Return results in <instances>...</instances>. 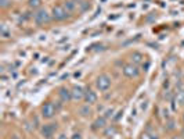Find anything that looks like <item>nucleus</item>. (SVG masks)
<instances>
[{"instance_id":"obj_1","label":"nucleus","mask_w":184,"mask_h":139,"mask_svg":"<svg viewBox=\"0 0 184 139\" xmlns=\"http://www.w3.org/2000/svg\"><path fill=\"white\" fill-rule=\"evenodd\" d=\"M51 17L55 21H65L69 17V13L67 11V8L64 6H54L51 10Z\"/></svg>"},{"instance_id":"obj_2","label":"nucleus","mask_w":184,"mask_h":139,"mask_svg":"<svg viewBox=\"0 0 184 139\" xmlns=\"http://www.w3.org/2000/svg\"><path fill=\"white\" fill-rule=\"evenodd\" d=\"M96 86L99 90H101V92H105V90L109 89V86H111V76L107 75V74H101V75L97 76L96 79Z\"/></svg>"},{"instance_id":"obj_3","label":"nucleus","mask_w":184,"mask_h":139,"mask_svg":"<svg viewBox=\"0 0 184 139\" xmlns=\"http://www.w3.org/2000/svg\"><path fill=\"white\" fill-rule=\"evenodd\" d=\"M51 18H53L51 14H49L44 8H39V10L33 14V20H35V22H36L37 25H43V24L50 22V20Z\"/></svg>"},{"instance_id":"obj_4","label":"nucleus","mask_w":184,"mask_h":139,"mask_svg":"<svg viewBox=\"0 0 184 139\" xmlns=\"http://www.w3.org/2000/svg\"><path fill=\"white\" fill-rule=\"evenodd\" d=\"M55 113H57V109H55V106L51 102L44 103L43 107H42V117L46 118V120L53 118V117L55 116Z\"/></svg>"},{"instance_id":"obj_5","label":"nucleus","mask_w":184,"mask_h":139,"mask_svg":"<svg viewBox=\"0 0 184 139\" xmlns=\"http://www.w3.org/2000/svg\"><path fill=\"white\" fill-rule=\"evenodd\" d=\"M123 75L127 76V78H137L140 75V70L137 68V66L133 63L130 64H125L123 66Z\"/></svg>"},{"instance_id":"obj_6","label":"nucleus","mask_w":184,"mask_h":139,"mask_svg":"<svg viewBox=\"0 0 184 139\" xmlns=\"http://www.w3.org/2000/svg\"><path fill=\"white\" fill-rule=\"evenodd\" d=\"M55 129H57V124H46V125L42 127L40 132H42V135H43V138L50 139L54 135Z\"/></svg>"},{"instance_id":"obj_7","label":"nucleus","mask_w":184,"mask_h":139,"mask_svg":"<svg viewBox=\"0 0 184 139\" xmlns=\"http://www.w3.org/2000/svg\"><path fill=\"white\" fill-rule=\"evenodd\" d=\"M85 102L87 104H93L97 102V93L91 89H86L85 90Z\"/></svg>"},{"instance_id":"obj_8","label":"nucleus","mask_w":184,"mask_h":139,"mask_svg":"<svg viewBox=\"0 0 184 139\" xmlns=\"http://www.w3.org/2000/svg\"><path fill=\"white\" fill-rule=\"evenodd\" d=\"M72 100H82L85 99V90L82 86H73L72 88Z\"/></svg>"},{"instance_id":"obj_9","label":"nucleus","mask_w":184,"mask_h":139,"mask_svg":"<svg viewBox=\"0 0 184 139\" xmlns=\"http://www.w3.org/2000/svg\"><path fill=\"white\" fill-rule=\"evenodd\" d=\"M58 95H60V99L62 100V102H69L71 99H72V92H71L68 88H65V86H62L60 88V92H58Z\"/></svg>"},{"instance_id":"obj_10","label":"nucleus","mask_w":184,"mask_h":139,"mask_svg":"<svg viewBox=\"0 0 184 139\" xmlns=\"http://www.w3.org/2000/svg\"><path fill=\"white\" fill-rule=\"evenodd\" d=\"M130 57H132V63L136 64V66L141 64L144 61V56H143V53H140V52H133Z\"/></svg>"},{"instance_id":"obj_11","label":"nucleus","mask_w":184,"mask_h":139,"mask_svg":"<svg viewBox=\"0 0 184 139\" xmlns=\"http://www.w3.org/2000/svg\"><path fill=\"white\" fill-rule=\"evenodd\" d=\"M64 7L67 8L68 13H72V11H75L78 8V2L76 0H67L64 3Z\"/></svg>"},{"instance_id":"obj_12","label":"nucleus","mask_w":184,"mask_h":139,"mask_svg":"<svg viewBox=\"0 0 184 139\" xmlns=\"http://www.w3.org/2000/svg\"><path fill=\"white\" fill-rule=\"evenodd\" d=\"M107 125V118L105 117H99L96 121L93 123V128L94 129H100V128H104Z\"/></svg>"},{"instance_id":"obj_13","label":"nucleus","mask_w":184,"mask_h":139,"mask_svg":"<svg viewBox=\"0 0 184 139\" xmlns=\"http://www.w3.org/2000/svg\"><path fill=\"white\" fill-rule=\"evenodd\" d=\"M28 4L31 8H33V10H36V8H39L42 6V0H28Z\"/></svg>"},{"instance_id":"obj_14","label":"nucleus","mask_w":184,"mask_h":139,"mask_svg":"<svg viewBox=\"0 0 184 139\" xmlns=\"http://www.w3.org/2000/svg\"><path fill=\"white\" fill-rule=\"evenodd\" d=\"M90 113H91V109L89 107V104L83 106V107L81 109V114H82L83 117H86V116H90Z\"/></svg>"},{"instance_id":"obj_15","label":"nucleus","mask_w":184,"mask_h":139,"mask_svg":"<svg viewBox=\"0 0 184 139\" xmlns=\"http://www.w3.org/2000/svg\"><path fill=\"white\" fill-rule=\"evenodd\" d=\"M115 132H116V128L112 125V127H108V128L104 131V135H105V137H109V135H114Z\"/></svg>"},{"instance_id":"obj_16","label":"nucleus","mask_w":184,"mask_h":139,"mask_svg":"<svg viewBox=\"0 0 184 139\" xmlns=\"http://www.w3.org/2000/svg\"><path fill=\"white\" fill-rule=\"evenodd\" d=\"M0 32H2V36L4 38V39L10 38V32L7 31V28H6V25H4V24H2V29H0Z\"/></svg>"},{"instance_id":"obj_17","label":"nucleus","mask_w":184,"mask_h":139,"mask_svg":"<svg viewBox=\"0 0 184 139\" xmlns=\"http://www.w3.org/2000/svg\"><path fill=\"white\" fill-rule=\"evenodd\" d=\"M76 2H78V0H76ZM78 6H81V7H82V10H81V11H86L89 7H90V4H89L87 2H83V0L78 2Z\"/></svg>"},{"instance_id":"obj_18","label":"nucleus","mask_w":184,"mask_h":139,"mask_svg":"<svg viewBox=\"0 0 184 139\" xmlns=\"http://www.w3.org/2000/svg\"><path fill=\"white\" fill-rule=\"evenodd\" d=\"M177 100H179L180 104H184V90L177 92Z\"/></svg>"},{"instance_id":"obj_19","label":"nucleus","mask_w":184,"mask_h":139,"mask_svg":"<svg viewBox=\"0 0 184 139\" xmlns=\"http://www.w3.org/2000/svg\"><path fill=\"white\" fill-rule=\"evenodd\" d=\"M114 109H108V110H105V113H104V117L105 118H111V117H114Z\"/></svg>"},{"instance_id":"obj_20","label":"nucleus","mask_w":184,"mask_h":139,"mask_svg":"<svg viewBox=\"0 0 184 139\" xmlns=\"http://www.w3.org/2000/svg\"><path fill=\"white\" fill-rule=\"evenodd\" d=\"M174 124H176V123H174V120H169L168 121V127H166V128H168L169 131H172V129H174Z\"/></svg>"},{"instance_id":"obj_21","label":"nucleus","mask_w":184,"mask_h":139,"mask_svg":"<svg viewBox=\"0 0 184 139\" xmlns=\"http://www.w3.org/2000/svg\"><path fill=\"white\" fill-rule=\"evenodd\" d=\"M148 135V138L150 139H159V137L156 134H154V132H151V134H147Z\"/></svg>"},{"instance_id":"obj_22","label":"nucleus","mask_w":184,"mask_h":139,"mask_svg":"<svg viewBox=\"0 0 184 139\" xmlns=\"http://www.w3.org/2000/svg\"><path fill=\"white\" fill-rule=\"evenodd\" d=\"M71 139H82V134H79V132H75V134L72 135V138Z\"/></svg>"},{"instance_id":"obj_23","label":"nucleus","mask_w":184,"mask_h":139,"mask_svg":"<svg viewBox=\"0 0 184 139\" xmlns=\"http://www.w3.org/2000/svg\"><path fill=\"white\" fill-rule=\"evenodd\" d=\"M8 0H0V6H2V7H7L8 6Z\"/></svg>"},{"instance_id":"obj_24","label":"nucleus","mask_w":184,"mask_h":139,"mask_svg":"<svg viewBox=\"0 0 184 139\" xmlns=\"http://www.w3.org/2000/svg\"><path fill=\"white\" fill-rule=\"evenodd\" d=\"M116 114H118V116H115V117H114V120H119V118H120V116H122V114H123V111L120 110V111H118Z\"/></svg>"},{"instance_id":"obj_25","label":"nucleus","mask_w":184,"mask_h":139,"mask_svg":"<svg viewBox=\"0 0 184 139\" xmlns=\"http://www.w3.org/2000/svg\"><path fill=\"white\" fill-rule=\"evenodd\" d=\"M147 106H148V102H143V104H141V109H143V110H145V109H147Z\"/></svg>"},{"instance_id":"obj_26","label":"nucleus","mask_w":184,"mask_h":139,"mask_svg":"<svg viewBox=\"0 0 184 139\" xmlns=\"http://www.w3.org/2000/svg\"><path fill=\"white\" fill-rule=\"evenodd\" d=\"M58 139H67V135H65V134H61L60 137H58Z\"/></svg>"}]
</instances>
